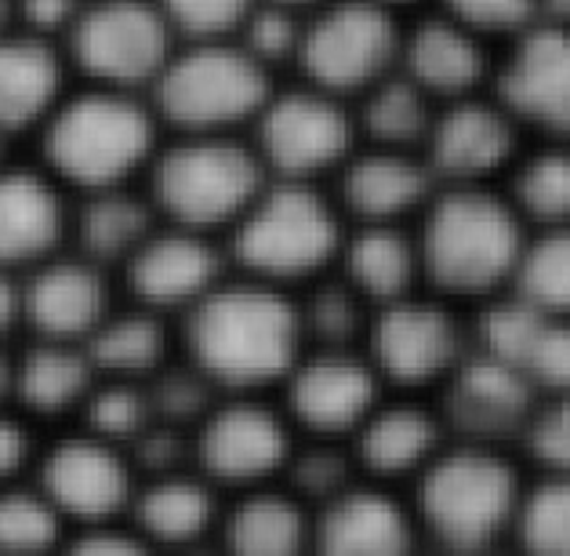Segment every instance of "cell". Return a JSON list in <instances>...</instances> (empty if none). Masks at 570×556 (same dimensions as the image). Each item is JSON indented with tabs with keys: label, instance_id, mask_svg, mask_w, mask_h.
Masks as SVG:
<instances>
[{
	"label": "cell",
	"instance_id": "1",
	"mask_svg": "<svg viewBox=\"0 0 570 556\" xmlns=\"http://www.w3.org/2000/svg\"><path fill=\"white\" fill-rule=\"evenodd\" d=\"M425 287L465 310L502 299L527 247V222L502 183H440L414 218Z\"/></svg>",
	"mask_w": 570,
	"mask_h": 556
},
{
	"label": "cell",
	"instance_id": "2",
	"mask_svg": "<svg viewBox=\"0 0 570 556\" xmlns=\"http://www.w3.org/2000/svg\"><path fill=\"white\" fill-rule=\"evenodd\" d=\"M189 364L226 393L276 389L305 350L298 295L244 273L222 281L186 310Z\"/></svg>",
	"mask_w": 570,
	"mask_h": 556
},
{
	"label": "cell",
	"instance_id": "3",
	"mask_svg": "<svg viewBox=\"0 0 570 556\" xmlns=\"http://www.w3.org/2000/svg\"><path fill=\"white\" fill-rule=\"evenodd\" d=\"M523 488L527 458L520 448L451 433L407 488L422 546L448 553L512 546Z\"/></svg>",
	"mask_w": 570,
	"mask_h": 556
},
{
	"label": "cell",
	"instance_id": "4",
	"mask_svg": "<svg viewBox=\"0 0 570 556\" xmlns=\"http://www.w3.org/2000/svg\"><path fill=\"white\" fill-rule=\"evenodd\" d=\"M345 233L350 222L327 183L273 175L229 230V259L255 281L298 291L335 270Z\"/></svg>",
	"mask_w": 570,
	"mask_h": 556
},
{
	"label": "cell",
	"instance_id": "5",
	"mask_svg": "<svg viewBox=\"0 0 570 556\" xmlns=\"http://www.w3.org/2000/svg\"><path fill=\"white\" fill-rule=\"evenodd\" d=\"M252 143L233 135H186L149 164V201L171 226L233 230L269 183Z\"/></svg>",
	"mask_w": 570,
	"mask_h": 556
},
{
	"label": "cell",
	"instance_id": "6",
	"mask_svg": "<svg viewBox=\"0 0 570 556\" xmlns=\"http://www.w3.org/2000/svg\"><path fill=\"white\" fill-rule=\"evenodd\" d=\"M273 88V69L236 37L193 40L153 80V114L186 135H229L255 124Z\"/></svg>",
	"mask_w": 570,
	"mask_h": 556
},
{
	"label": "cell",
	"instance_id": "7",
	"mask_svg": "<svg viewBox=\"0 0 570 556\" xmlns=\"http://www.w3.org/2000/svg\"><path fill=\"white\" fill-rule=\"evenodd\" d=\"M157 114L124 88H95L59 103L45 120V160L69 186L114 189L153 157Z\"/></svg>",
	"mask_w": 570,
	"mask_h": 556
},
{
	"label": "cell",
	"instance_id": "8",
	"mask_svg": "<svg viewBox=\"0 0 570 556\" xmlns=\"http://www.w3.org/2000/svg\"><path fill=\"white\" fill-rule=\"evenodd\" d=\"M364 350L389 389L436 397L472 350V310L422 287L374 310Z\"/></svg>",
	"mask_w": 570,
	"mask_h": 556
},
{
	"label": "cell",
	"instance_id": "9",
	"mask_svg": "<svg viewBox=\"0 0 570 556\" xmlns=\"http://www.w3.org/2000/svg\"><path fill=\"white\" fill-rule=\"evenodd\" d=\"M407 16L379 0H327L305 11L295 59L298 80L356 103L400 66Z\"/></svg>",
	"mask_w": 570,
	"mask_h": 556
},
{
	"label": "cell",
	"instance_id": "10",
	"mask_svg": "<svg viewBox=\"0 0 570 556\" xmlns=\"http://www.w3.org/2000/svg\"><path fill=\"white\" fill-rule=\"evenodd\" d=\"M252 146L276 178L331 183L360 146L356 106L309 80L273 88L269 103L252 124Z\"/></svg>",
	"mask_w": 570,
	"mask_h": 556
},
{
	"label": "cell",
	"instance_id": "11",
	"mask_svg": "<svg viewBox=\"0 0 570 556\" xmlns=\"http://www.w3.org/2000/svg\"><path fill=\"white\" fill-rule=\"evenodd\" d=\"M69 55L80 74L102 88H138L160 77L175 55V30L160 4L149 0H95L80 8L77 22L66 30Z\"/></svg>",
	"mask_w": 570,
	"mask_h": 556
},
{
	"label": "cell",
	"instance_id": "12",
	"mask_svg": "<svg viewBox=\"0 0 570 556\" xmlns=\"http://www.w3.org/2000/svg\"><path fill=\"white\" fill-rule=\"evenodd\" d=\"M281 389V404L298 437H324L350 443L367 414L389 393V382L374 368L364 345L324 350L305 345Z\"/></svg>",
	"mask_w": 570,
	"mask_h": 556
},
{
	"label": "cell",
	"instance_id": "13",
	"mask_svg": "<svg viewBox=\"0 0 570 556\" xmlns=\"http://www.w3.org/2000/svg\"><path fill=\"white\" fill-rule=\"evenodd\" d=\"M295 443L298 429L284 404H266L258 393H233L200 419L193 455L207 480L247 491L281 480Z\"/></svg>",
	"mask_w": 570,
	"mask_h": 556
},
{
	"label": "cell",
	"instance_id": "14",
	"mask_svg": "<svg viewBox=\"0 0 570 556\" xmlns=\"http://www.w3.org/2000/svg\"><path fill=\"white\" fill-rule=\"evenodd\" d=\"M527 143V128L487 88L436 109L422 157L436 183H502Z\"/></svg>",
	"mask_w": 570,
	"mask_h": 556
},
{
	"label": "cell",
	"instance_id": "15",
	"mask_svg": "<svg viewBox=\"0 0 570 556\" xmlns=\"http://www.w3.org/2000/svg\"><path fill=\"white\" fill-rule=\"evenodd\" d=\"M491 88L531 138H570V26L534 22L502 45Z\"/></svg>",
	"mask_w": 570,
	"mask_h": 556
},
{
	"label": "cell",
	"instance_id": "16",
	"mask_svg": "<svg viewBox=\"0 0 570 556\" xmlns=\"http://www.w3.org/2000/svg\"><path fill=\"white\" fill-rule=\"evenodd\" d=\"M451 440V426L443 419L436 397L389 389L364 426L350 440V451L364 477L411 488V480L433 462L443 443Z\"/></svg>",
	"mask_w": 570,
	"mask_h": 556
},
{
	"label": "cell",
	"instance_id": "17",
	"mask_svg": "<svg viewBox=\"0 0 570 556\" xmlns=\"http://www.w3.org/2000/svg\"><path fill=\"white\" fill-rule=\"evenodd\" d=\"M498 51L502 48L494 40L469 30L448 11L422 8L403 22L400 69L443 106L491 88Z\"/></svg>",
	"mask_w": 570,
	"mask_h": 556
},
{
	"label": "cell",
	"instance_id": "18",
	"mask_svg": "<svg viewBox=\"0 0 570 556\" xmlns=\"http://www.w3.org/2000/svg\"><path fill=\"white\" fill-rule=\"evenodd\" d=\"M327 186L350 226H374L414 222L440 183L422 153L360 143Z\"/></svg>",
	"mask_w": 570,
	"mask_h": 556
},
{
	"label": "cell",
	"instance_id": "19",
	"mask_svg": "<svg viewBox=\"0 0 570 556\" xmlns=\"http://www.w3.org/2000/svg\"><path fill=\"white\" fill-rule=\"evenodd\" d=\"M422 546L411 498L393 484L360 477L313 509V549L335 556H396Z\"/></svg>",
	"mask_w": 570,
	"mask_h": 556
},
{
	"label": "cell",
	"instance_id": "20",
	"mask_svg": "<svg viewBox=\"0 0 570 556\" xmlns=\"http://www.w3.org/2000/svg\"><path fill=\"white\" fill-rule=\"evenodd\" d=\"M40 491L69 520L99 527L131 503V469L114 440L73 437L55 443L40 466Z\"/></svg>",
	"mask_w": 570,
	"mask_h": 556
},
{
	"label": "cell",
	"instance_id": "21",
	"mask_svg": "<svg viewBox=\"0 0 570 556\" xmlns=\"http://www.w3.org/2000/svg\"><path fill=\"white\" fill-rule=\"evenodd\" d=\"M124 284L153 313L189 310L215 284H222V252L207 233L171 226L153 230L142 247L124 262Z\"/></svg>",
	"mask_w": 570,
	"mask_h": 556
},
{
	"label": "cell",
	"instance_id": "22",
	"mask_svg": "<svg viewBox=\"0 0 570 556\" xmlns=\"http://www.w3.org/2000/svg\"><path fill=\"white\" fill-rule=\"evenodd\" d=\"M109 316L102 266L91 259H45L22 284V321L48 342L91 339Z\"/></svg>",
	"mask_w": 570,
	"mask_h": 556
},
{
	"label": "cell",
	"instance_id": "23",
	"mask_svg": "<svg viewBox=\"0 0 570 556\" xmlns=\"http://www.w3.org/2000/svg\"><path fill=\"white\" fill-rule=\"evenodd\" d=\"M342 273L374 310L425 287L419 236L414 222H374V226H350L335 262Z\"/></svg>",
	"mask_w": 570,
	"mask_h": 556
},
{
	"label": "cell",
	"instance_id": "24",
	"mask_svg": "<svg viewBox=\"0 0 570 556\" xmlns=\"http://www.w3.org/2000/svg\"><path fill=\"white\" fill-rule=\"evenodd\" d=\"M69 226L66 204L45 175L0 168V266H40Z\"/></svg>",
	"mask_w": 570,
	"mask_h": 556
},
{
	"label": "cell",
	"instance_id": "25",
	"mask_svg": "<svg viewBox=\"0 0 570 556\" xmlns=\"http://www.w3.org/2000/svg\"><path fill=\"white\" fill-rule=\"evenodd\" d=\"M222 535L233 553L247 556H287L313 549V509L284 480L247 488L226 520Z\"/></svg>",
	"mask_w": 570,
	"mask_h": 556
},
{
	"label": "cell",
	"instance_id": "26",
	"mask_svg": "<svg viewBox=\"0 0 570 556\" xmlns=\"http://www.w3.org/2000/svg\"><path fill=\"white\" fill-rule=\"evenodd\" d=\"M62 59L45 33L0 37V131L33 128L59 106Z\"/></svg>",
	"mask_w": 570,
	"mask_h": 556
},
{
	"label": "cell",
	"instance_id": "27",
	"mask_svg": "<svg viewBox=\"0 0 570 556\" xmlns=\"http://www.w3.org/2000/svg\"><path fill=\"white\" fill-rule=\"evenodd\" d=\"M502 189L527 230L570 226V138H531Z\"/></svg>",
	"mask_w": 570,
	"mask_h": 556
},
{
	"label": "cell",
	"instance_id": "28",
	"mask_svg": "<svg viewBox=\"0 0 570 556\" xmlns=\"http://www.w3.org/2000/svg\"><path fill=\"white\" fill-rule=\"evenodd\" d=\"M218 503L215 491L197 477L183 472H157V480L135 498V524L146 542L160 546H186L215 527Z\"/></svg>",
	"mask_w": 570,
	"mask_h": 556
},
{
	"label": "cell",
	"instance_id": "29",
	"mask_svg": "<svg viewBox=\"0 0 570 556\" xmlns=\"http://www.w3.org/2000/svg\"><path fill=\"white\" fill-rule=\"evenodd\" d=\"M153 212H157L153 201L135 197L120 186L88 193L85 207L77 212L80 255L99 266H114V262L124 266L153 233Z\"/></svg>",
	"mask_w": 570,
	"mask_h": 556
},
{
	"label": "cell",
	"instance_id": "30",
	"mask_svg": "<svg viewBox=\"0 0 570 556\" xmlns=\"http://www.w3.org/2000/svg\"><path fill=\"white\" fill-rule=\"evenodd\" d=\"M95 364L88 350H73V342H40L19 360L16 397L37 414H62L80 400H88Z\"/></svg>",
	"mask_w": 570,
	"mask_h": 556
},
{
	"label": "cell",
	"instance_id": "31",
	"mask_svg": "<svg viewBox=\"0 0 570 556\" xmlns=\"http://www.w3.org/2000/svg\"><path fill=\"white\" fill-rule=\"evenodd\" d=\"M164 345H168V335H164L157 313L142 305L138 313L106 316V321L91 331L85 350L91 357L95 371L117 374V379H142V374L160 371Z\"/></svg>",
	"mask_w": 570,
	"mask_h": 556
},
{
	"label": "cell",
	"instance_id": "32",
	"mask_svg": "<svg viewBox=\"0 0 570 556\" xmlns=\"http://www.w3.org/2000/svg\"><path fill=\"white\" fill-rule=\"evenodd\" d=\"M505 295L520 299L546 316H567L570 321V226L531 230Z\"/></svg>",
	"mask_w": 570,
	"mask_h": 556
},
{
	"label": "cell",
	"instance_id": "33",
	"mask_svg": "<svg viewBox=\"0 0 570 556\" xmlns=\"http://www.w3.org/2000/svg\"><path fill=\"white\" fill-rule=\"evenodd\" d=\"M512 546L570 556V469H541L527 462V488Z\"/></svg>",
	"mask_w": 570,
	"mask_h": 556
},
{
	"label": "cell",
	"instance_id": "34",
	"mask_svg": "<svg viewBox=\"0 0 570 556\" xmlns=\"http://www.w3.org/2000/svg\"><path fill=\"white\" fill-rule=\"evenodd\" d=\"M62 513L45 491L0 495V553H40L59 542Z\"/></svg>",
	"mask_w": 570,
	"mask_h": 556
},
{
	"label": "cell",
	"instance_id": "35",
	"mask_svg": "<svg viewBox=\"0 0 570 556\" xmlns=\"http://www.w3.org/2000/svg\"><path fill=\"white\" fill-rule=\"evenodd\" d=\"M85 419H88V433L106 437L114 443H120V440L131 443L149 422H157V419H153L146 389H135L131 382H124V379L88 393Z\"/></svg>",
	"mask_w": 570,
	"mask_h": 556
},
{
	"label": "cell",
	"instance_id": "36",
	"mask_svg": "<svg viewBox=\"0 0 570 556\" xmlns=\"http://www.w3.org/2000/svg\"><path fill=\"white\" fill-rule=\"evenodd\" d=\"M215 382L207 379L200 368H168L160 371L153 386L146 389L149 393V408L153 419L157 422H171V426H189L200 422L207 411L215 408Z\"/></svg>",
	"mask_w": 570,
	"mask_h": 556
},
{
	"label": "cell",
	"instance_id": "37",
	"mask_svg": "<svg viewBox=\"0 0 570 556\" xmlns=\"http://www.w3.org/2000/svg\"><path fill=\"white\" fill-rule=\"evenodd\" d=\"M520 455L541 469H570V389L538 397L520 437Z\"/></svg>",
	"mask_w": 570,
	"mask_h": 556
},
{
	"label": "cell",
	"instance_id": "38",
	"mask_svg": "<svg viewBox=\"0 0 570 556\" xmlns=\"http://www.w3.org/2000/svg\"><path fill=\"white\" fill-rule=\"evenodd\" d=\"M171 30L189 40L236 37L258 0H157Z\"/></svg>",
	"mask_w": 570,
	"mask_h": 556
},
{
	"label": "cell",
	"instance_id": "39",
	"mask_svg": "<svg viewBox=\"0 0 570 556\" xmlns=\"http://www.w3.org/2000/svg\"><path fill=\"white\" fill-rule=\"evenodd\" d=\"M429 8L448 11L451 19L465 22L469 30L494 40L498 48L538 22V0H433Z\"/></svg>",
	"mask_w": 570,
	"mask_h": 556
},
{
	"label": "cell",
	"instance_id": "40",
	"mask_svg": "<svg viewBox=\"0 0 570 556\" xmlns=\"http://www.w3.org/2000/svg\"><path fill=\"white\" fill-rule=\"evenodd\" d=\"M19 16L33 33L69 30L80 16V0H19Z\"/></svg>",
	"mask_w": 570,
	"mask_h": 556
},
{
	"label": "cell",
	"instance_id": "41",
	"mask_svg": "<svg viewBox=\"0 0 570 556\" xmlns=\"http://www.w3.org/2000/svg\"><path fill=\"white\" fill-rule=\"evenodd\" d=\"M30 451L33 448H30V433H26V426L0 414V484L11 480L26 462H30Z\"/></svg>",
	"mask_w": 570,
	"mask_h": 556
},
{
	"label": "cell",
	"instance_id": "42",
	"mask_svg": "<svg viewBox=\"0 0 570 556\" xmlns=\"http://www.w3.org/2000/svg\"><path fill=\"white\" fill-rule=\"evenodd\" d=\"M19 316H22V287H16V281L0 266V339L16 328Z\"/></svg>",
	"mask_w": 570,
	"mask_h": 556
},
{
	"label": "cell",
	"instance_id": "43",
	"mask_svg": "<svg viewBox=\"0 0 570 556\" xmlns=\"http://www.w3.org/2000/svg\"><path fill=\"white\" fill-rule=\"evenodd\" d=\"M538 22L570 26V0H538Z\"/></svg>",
	"mask_w": 570,
	"mask_h": 556
},
{
	"label": "cell",
	"instance_id": "44",
	"mask_svg": "<svg viewBox=\"0 0 570 556\" xmlns=\"http://www.w3.org/2000/svg\"><path fill=\"white\" fill-rule=\"evenodd\" d=\"M11 393H16V364L0 353V404H4Z\"/></svg>",
	"mask_w": 570,
	"mask_h": 556
},
{
	"label": "cell",
	"instance_id": "45",
	"mask_svg": "<svg viewBox=\"0 0 570 556\" xmlns=\"http://www.w3.org/2000/svg\"><path fill=\"white\" fill-rule=\"evenodd\" d=\"M379 4H385V8L400 11V16H414V11L429 8V4H433V0H379Z\"/></svg>",
	"mask_w": 570,
	"mask_h": 556
},
{
	"label": "cell",
	"instance_id": "46",
	"mask_svg": "<svg viewBox=\"0 0 570 556\" xmlns=\"http://www.w3.org/2000/svg\"><path fill=\"white\" fill-rule=\"evenodd\" d=\"M276 4H287V8H298V11H313L320 4H327V0H276Z\"/></svg>",
	"mask_w": 570,
	"mask_h": 556
},
{
	"label": "cell",
	"instance_id": "47",
	"mask_svg": "<svg viewBox=\"0 0 570 556\" xmlns=\"http://www.w3.org/2000/svg\"><path fill=\"white\" fill-rule=\"evenodd\" d=\"M8 19H11V0H0V37L8 30Z\"/></svg>",
	"mask_w": 570,
	"mask_h": 556
},
{
	"label": "cell",
	"instance_id": "48",
	"mask_svg": "<svg viewBox=\"0 0 570 556\" xmlns=\"http://www.w3.org/2000/svg\"><path fill=\"white\" fill-rule=\"evenodd\" d=\"M0 168H4V131H0Z\"/></svg>",
	"mask_w": 570,
	"mask_h": 556
}]
</instances>
